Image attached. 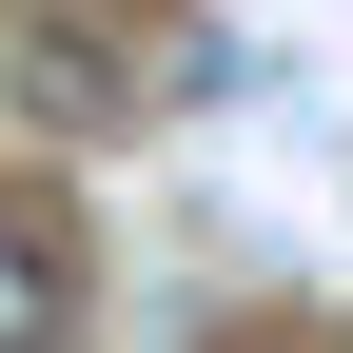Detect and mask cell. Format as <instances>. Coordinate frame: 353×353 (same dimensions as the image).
<instances>
[{"mask_svg":"<svg viewBox=\"0 0 353 353\" xmlns=\"http://www.w3.org/2000/svg\"><path fill=\"white\" fill-rule=\"evenodd\" d=\"M59 334H79V236L0 196V353H59Z\"/></svg>","mask_w":353,"mask_h":353,"instance_id":"6da1fadb","label":"cell"}]
</instances>
